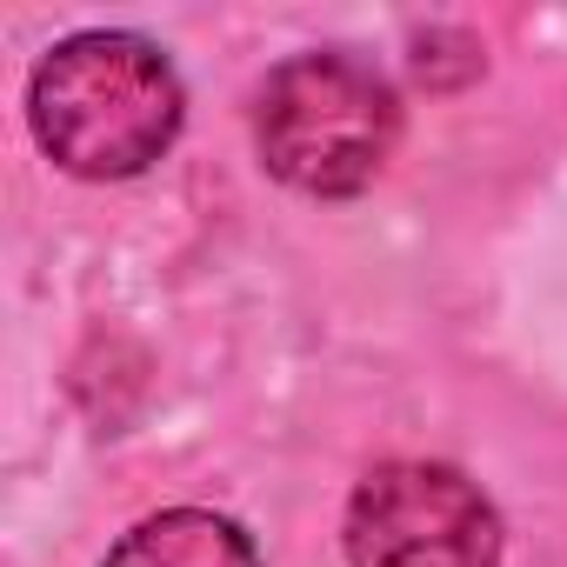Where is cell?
Returning a JSON list of instances; mask_svg holds the SVG:
<instances>
[{
    "label": "cell",
    "instance_id": "1",
    "mask_svg": "<svg viewBox=\"0 0 567 567\" xmlns=\"http://www.w3.org/2000/svg\"><path fill=\"white\" fill-rule=\"evenodd\" d=\"M181 114V74L141 34H68L28 81V121L41 154L81 181L147 174L174 147Z\"/></svg>",
    "mask_w": 567,
    "mask_h": 567
},
{
    "label": "cell",
    "instance_id": "2",
    "mask_svg": "<svg viewBox=\"0 0 567 567\" xmlns=\"http://www.w3.org/2000/svg\"><path fill=\"white\" fill-rule=\"evenodd\" d=\"M401 141L394 87L354 54H295L280 61L254 101V147L274 181L341 200L361 194Z\"/></svg>",
    "mask_w": 567,
    "mask_h": 567
},
{
    "label": "cell",
    "instance_id": "3",
    "mask_svg": "<svg viewBox=\"0 0 567 567\" xmlns=\"http://www.w3.org/2000/svg\"><path fill=\"white\" fill-rule=\"evenodd\" d=\"M341 540L354 567H494L501 514L441 461H388L354 487Z\"/></svg>",
    "mask_w": 567,
    "mask_h": 567
},
{
    "label": "cell",
    "instance_id": "4",
    "mask_svg": "<svg viewBox=\"0 0 567 567\" xmlns=\"http://www.w3.org/2000/svg\"><path fill=\"white\" fill-rule=\"evenodd\" d=\"M107 567H260L254 540L207 507H167L121 534Z\"/></svg>",
    "mask_w": 567,
    "mask_h": 567
}]
</instances>
